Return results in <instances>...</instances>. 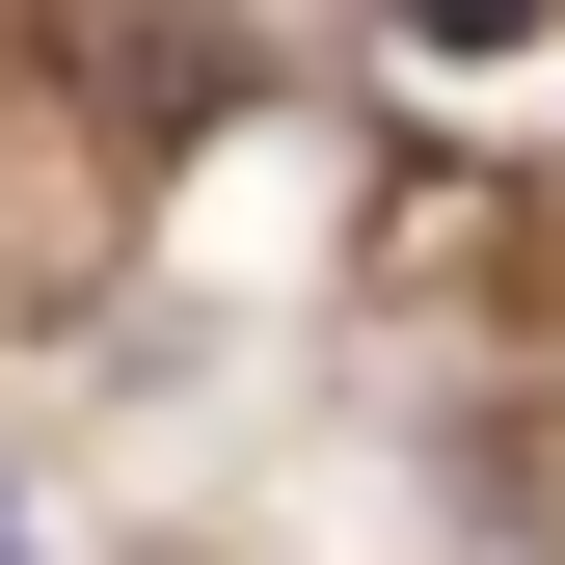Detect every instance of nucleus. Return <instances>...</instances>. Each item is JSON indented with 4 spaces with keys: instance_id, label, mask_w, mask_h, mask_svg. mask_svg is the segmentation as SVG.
I'll return each instance as SVG.
<instances>
[{
    "instance_id": "obj_1",
    "label": "nucleus",
    "mask_w": 565,
    "mask_h": 565,
    "mask_svg": "<svg viewBox=\"0 0 565 565\" xmlns=\"http://www.w3.org/2000/svg\"><path fill=\"white\" fill-rule=\"evenodd\" d=\"M0 565H28V512H0Z\"/></svg>"
}]
</instances>
